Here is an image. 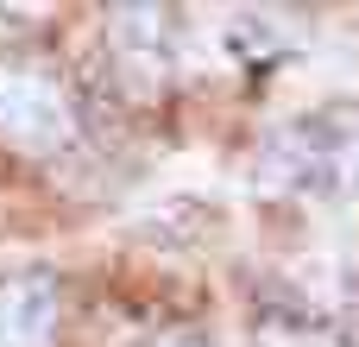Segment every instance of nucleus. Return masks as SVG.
I'll return each instance as SVG.
<instances>
[{
  "instance_id": "nucleus-1",
  "label": "nucleus",
  "mask_w": 359,
  "mask_h": 347,
  "mask_svg": "<svg viewBox=\"0 0 359 347\" xmlns=\"http://www.w3.org/2000/svg\"><path fill=\"white\" fill-rule=\"evenodd\" d=\"M76 126L69 101L57 95L50 76L38 70H19V63H0V139L19 145V152H50L63 145Z\"/></svg>"
},
{
  "instance_id": "nucleus-2",
  "label": "nucleus",
  "mask_w": 359,
  "mask_h": 347,
  "mask_svg": "<svg viewBox=\"0 0 359 347\" xmlns=\"http://www.w3.org/2000/svg\"><path fill=\"white\" fill-rule=\"evenodd\" d=\"M57 329V291L44 278L0 284V347H50Z\"/></svg>"
},
{
  "instance_id": "nucleus-3",
  "label": "nucleus",
  "mask_w": 359,
  "mask_h": 347,
  "mask_svg": "<svg viewBox=\"0 0 359 347\" xmlns=\"http://www.w3.org/2000/svg\"><path fill=\"white\" fill-rule=\"evenodd\" d=\"M158 347H196V341H158Z\"/></svg>"
}]
</instances>
